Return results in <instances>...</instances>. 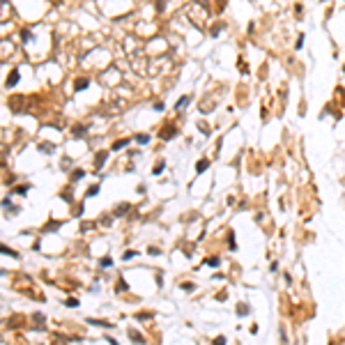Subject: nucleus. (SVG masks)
I'll return each mask as SVG.
<instances>
[{
	"mask_svg": "<svg viewBox=\"0 0 345 345\" xmlns=\"http://www.w3.org/2000/svg\"><path fill=\"white\" fill-rule=\"evenodd\" d=\"M19 81H21V74H19V69H12V72H9V76H7V83H5V85H7V87H14L16 83H19Z\"/></svg>",
	"mask_w": 345,
	"mask_h": 345,
	"instance_id": "f257e3e1",
	"label": "nucleus"
},
{
	"mask_svg": "<svg viewBox=\"0 0 345 345\" xmlns=\"http://www.w3.org/2000/svg\"><path fill=\"white\" fill-rule=\"evenodd\" d=\"M0 253H2V255H9V258H14V260L19 258V253H16V251H12V249H7L5 244H0Z\"/></svg>",
	"mask_w": 345,
	"mask_h": 345,
	"instance_id": "f03ea898",
	"label": "nucleus"
},
{
	"mask_svg": "<svg viewBox=\"0 0 345 345\" xmlns=\"http://www.w3.org/2000/svg\"><path fill=\"white\" fill-rule=\"evenodd\" d=\"M207 168H209V161H207V159H200V161L196 163V173H205Z\"/></svg>",
	"mask_w": 345,
	"mask_h": 345,
	"instance_id": "7ed1b4c3",
	"label": "nucleus"
},
{
	"mask_svg": "<svg viewBox=\"0 0 345 345\" xmlns=\"http://www.w3.org/2000/svg\"><path fill=\"white\" fill-rule=\"evenodd\" d=\"M87 85H90V81H87V78H78V83H76L74 87H76V92H81V90H85Z\"/></svg>",
	"mask_w": 345,
	"mask_h": 345,
	"instance_id": "20e7f679",
	"label": "nucleus"
},
{
	"mask_svg": "<svg viewBox=\"0 0 345 345\" xmlns=\"http://www.w3.org/2000/svg\"><path fill=\"white\" fill-rule=\"evenodd\" d=\"M173 133H175V129H173V127H168V129H163V131H161V138H163V140H170V138H173Z\"/></svg>",
	"mask_w": 345,
	"mask_h": 345,
	"instance_id": "39448f33",
	"label": "nucleus"
},
{
	"mask_svg": "<svg viewBox=\"0 0 345 345\" xmlns=\"http://www.w3.org/2000/svg\"><path fill=\"white\" fill-rule=\"evenodd\" d=\"M99 265H101L104 269H106V267H110V265H113V258H110V255H104V258L99 260Z\"/></svg>",
	"mask_w": 345,
	"mask_h": 345,
	"instance_id": "423d86ee",
	"label": "nucleus"
},
{
	"mask_svg": "<svg viewBox=\"0 0 345 345\" xmlns=\"http://www.w3.org/2000/svg\"><path fill=\"white\" fill-rule=\"evenodd\" d=\"M133 140H136V143H140V145H145V143H150V136H147V133H138Z\"/></svg>",
	"mask_w": 345,
	"mask_h": 345,
	"instance_id": "0eeeda50",
	"label": "nucleus"
},
{
	"mask_svg": "<svg viewBox=\"0 0 345 345\" xmlns=\"http://www.w3.org/2000/svg\"><path fill=\"white\" fill-rule=\"evenodd\" d=\"M65 306L76 308V306H78V299H76V297H67V299H65Z\"/></svg>",
	"mask_w": 345,
	"mask_h": 345,
	"instance_id": "6e6552de",
	"label": "nucleus"
},
{
	"mask_svg": "<svg viewBox=\"0 0 345 345\" xmlns=\"http://www.w3.org/2000/svg\"><path fill=\"white\" fill-rule=\"evenodd\" d=\"M12 193H19V196H26V193H28V186H26V184H21V186H14V191H12Z\"/></svg>",
	"mask_w": 345,
	"mask_h": 345,
	"instance_id": "1a4fd4ad",
	"label": "nucleus"
},
{
	"mask_svg": "<svg viewBox=\"0 0 345 345\" xmlns=\"http://www.w3.org/2000/svg\"><path fill=\"white\" fill-rule=\"evenodd\" d=\"M127 145H129V140H127V138H124V140H115V143H113V150H122V147H127Z\"/></svg>",
	"mask_w": 345,
	"mask_h": 345,
	"instance_id": "9d476101",
	"label": "nucleus"
},
{
	"mask_svg": "<svg viewBox=\"0 0 345 345\" xmlns=\"http://www.w3.org/2000/svg\"><path fill=\"white\" fill-rule=\"evenodd\" d=\"M58 226H60V221H49L44 230H46V232H51V230H58Z\"/></svg>",
	"mask_w": 345,
	"mask_h": 345,
	"instance_id": "9b49d317",
	"label": "nucleus"
},
{
	"mask_svg": "<svg viewBox=\"0 0 345 345\" xmlns=\"http://www.w3.org/2000/svg\"><path fill=\"white\" fill-rule=\"evenodd\" d=\"M87 322H90V324H99V327H113L110 322H104V320H92V318L87 320Z\"/></svg>",
	"mask_w": 345,
	"mask_h": 345,
	"instance_id": "f8f14e48",
	"label": "nucleus"
},
{
	"mask_svg": "<svg viewBox=\"0 0 345 345\" xmlns=\"http://www.w3.org/2000/svg\"><path fill=\"white\" fill-rule=\"evenodd\" d=\"M129 336H131V341H133V343H140V341H143V338H140V334H138L136 329H131V331H129Z\"/></svg>",
	"mask_w": 345,
	"mask_h": 345,
	"instance_id": "ddd939ff",
	"label": "nucleus"
},
{
	"mask_svg": "<svg viewBox=\"0 0 345 345\" xmlns=\"http://www.w3.org/2000/svg\"><path fill=\"white\" fill-rule=\"evenodd\" d=\"M186 104H189V97H182V99H179V101H177V104H175V108H177V110H179V108H184V106H186Z\"/></svg>",
	"mask_w": 345,
	"mask_h": 345,
	"instance_id": "4468645a",
	"label": "nucleus"
},
{
	"mask_svg": "<svg viewBox=\"0 0 345 345\" xmlns=\"http://www.w3.org/2000/svg\"><path fill=\"white\" fill-rule=\"evenodd\" d=\"M97 193H99V186H97V184H92L90 189H87V196H90V198H95Z\"/></svg>",
	"mask_w": 345,
	"mask_h": 345,
	"instance_id": "2eb2a0df",
	"label": "nucleus"
},
{
	"mask_svg": "<svg viewBox=\"0 0 345 345\" xmlns=\"http://www.w3.org/2000/svg\"><path fill=\"white\" fill-rule=\"evenodd\" d=\"M127 209H129V205H127V203H124V205H120L118 209H115V216H122V214L127 212Z\"/></svg>",
	"mask_w": 345,
	"mask_h": 345,
	"instance_id": "dca6fc26",
	"label": "nucleus"
},
{
	"mask_svg": "<svg viewBox=\"0 0 345 345\" xmlns=\"http://www.w3.org/2000/svg\"><path fill=\"white\" fill-rule=\"evenodd\" d=\"M205 265H209V267H216V265H219V258H207V260H205Z\"/></svg>",
	"mask_w": 345,
	"mask_h": 345,
	"instance_id": "f3484780",
	"label": "nucleus"
},
{
	"mask_svg": "<svg viewBox=\"0 0 345 345\" xmlns=\"http://www.w3.org/2000/svg\"><path fill=\"white\" fill-rule=\"evenodd\" d=\"M104 159H106V152H99V156H97V168L104 163Z\"/></svg>",
	"mask_w": 345,
	"mask_h": 345,
	"instance_id": "a211bd4d",
	"label": "nucleus"
},
{
	"mask_svg": "<svg viewBox=\"0 0 345 345\" xmlns=\"http://www.w3.org/2000/svg\"><path fill=\"white\" fill-rule=\"evenodd\" d=\"M83 175H85V170H81V168H76V170H74V179H81Z\"/></svg>",
	"mask_w": 345,
	"mask_h": 345,
	"instance_id": "6ab92c4d",
	"label": "nucleus"
},
{
	"mask_svg": "<svg viewBox=\"0 0 345 345\" xmlns=\"http://www.w3.org/2000/svg\"><path fill=\"white\" fill-rule=\"evenodd\" d=\"M237 311H239V315H246V313H249V306H246V304H242Z\"/></svg>",
	"mask_w": 345,
	"mask_h": 345,
	"instance_id": "aec40b11",
	"label": "nucleus"
},
{
	"mask_svg": "<svg viewBox=\"0 0 345 345\" xmlns=\"http://www.w3.org/2000/svg\"><path fill=\"white\" fill-rule=\"evenodd\" d=\"M21 39H23V42H28V39H30V30H21Z\"/></svg>",
	"mask_w": 345,
	"mask_h": 345,
	"instance_id": "412c9836",
	"label": "nucleus"
},
{
	"mask_svg": "<svg viewBox=\"0 0 345 345\" xmlns=\"http://www.w3.org/2000/svg\"><path fill=\"white\" fill-rule=\"evenodd\" d=\"M147 253H150V255H159V253H161V251H159V249H156V246H150V249H147Z\"/></svg>",
	"mask_w": 345,
	"mask_h": 345,
	"instance_id": "4be33fe9",
	"label": "nucleus"
},
{
	"mask_svg": "<svg viewBox=\"0 0 345 345\" xmlns=\"http://www.w3.org/2000/svg\"><path fill=\"white\" fill-rule=\"evenodd\" d=\"M161 170H163V161H161V163H156V166H154V175H161Z\"/></svg>",
	"mask_w": 345,
	"mask_h": 345,
	"instance_id": "5701e85b",
	"label": "nucleus"
},
{
	"mask_svg": "<svg viewBox=\"0 0 345 345\" xmlns=\"http://www.w3.org/2000/svg\"><path fill=\"white\" fill-rule=\"evenodd\" d=\"M83 131H85V127H81V124L74 127V133H76V136H78V133H83Z\"/></svg>",
	"mask_w": 345,
	"mask_h": 345,
	"instance_id": "b1692460",
	"label": "nucleus"
},
{
	"mask_svg": "<svg viewBox=\"0 0 345 345\" xmlns=\"http://www.w3.org/2000/svg\"><path fill=\"white\" fill-rule=\"evenodd\" d=\"M182 290H186V292H193V285H191V283H182Z\"/></svg>",
	"mask_w": 345,
	"mask_h": 345,
	"instance_id": "393cba45",
	"label": "nucleus"
},
{
	"mask_svg": "<svg viewBox=\"0 0 345 345\" xmlns=\"http://www.w3.org/2000/svg\"><path fill=\"white\" fill-rule=\"evenodd\" d=\"M214 345H226V338H223V336H219V338H214Z\"/></svg>",
	"mask_w": 345,
	"mask_h": 345,
	"instance_id": "a878e982",
	"label": "nucleus"
},
{
	"mask_svg": "<svg viewBox=\"0 0 345 345\" xmlns=\"http://www.w3.org/2000/svg\"><path fill=\"white\" fill-rule=\"evenodd\" d=\"M133 255H136V251H127V253L122 255V258H124V260H129V258H133Z\"/></svg>",
	"mask_w": 345,
	"mask_h": 345,
	"instance_id": "bb28decb",
	"label": "nucleus"
},
{
	"mask_svg": "<svg viewBox=\"0 0 345 345\" xmlns=\"http://www.w3.org/2000/svg\"><path fill=\"white\" fill-rule=\"evenodd\" d=\"M147 318H152V313H138V320H147Z\"/></svg>",
	"mask_w": 345,
	"mask_h": 345,
	"instance_id": "cd10ccee",
	"label": "nucleus"
}]
</instances>
